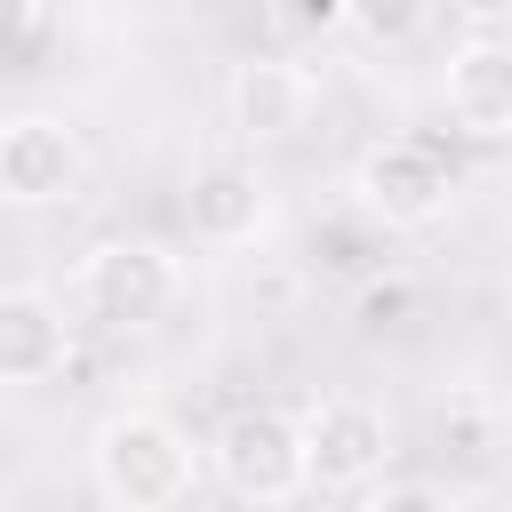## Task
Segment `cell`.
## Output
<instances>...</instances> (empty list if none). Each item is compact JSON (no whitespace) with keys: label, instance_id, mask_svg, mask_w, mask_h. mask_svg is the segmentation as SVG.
Here are the masks:
<instances>
[{"label":"cell","instance_id":"obj_1","mask_svg":"<svg viewBox=\"0 0 512 512\" xmlns=\"http://www.w3.org/2000/svg\"><path fill=\"white\" fill-rule=\"evenodd\" d=\"M88 480L112 512H176L200 480V448L168 408H112L88 432Z\"/></svg>","mask_w":512,"mask_h":512},{"label":"cell","instance_id":"obj_2","mask_svg":"<svg viewBox=\"0 0 512 512\" xmlns=\"http://www.w3.org/2000/svg\"><path fill=\"white\" fill-rule=\"evenodd\" d=\"M208 472H216L240 504H256V512L296 504V496L312 488V440H304V416L280 408V400H248V408H232V416L216 424V440H208Z\"/></svg>","mask_w":512,"mask_h":512},{"label":"cell","instance_id":"obj_3","mask_svg":"<svg viewBox=\"0 0 512 512\" xmlns=\"http://www.w3.org/2000/svg\"><path fill=\"white\" fill-rule=\"evenodd\" d=\"M72 296H80V312H88L96 328L136 336V328H160V320L176 312L184 264H176L160 240H96V248L80 256V272H72Z\"/></svg>","mask_w":512,"mask_h":512},{"label":"cell","instance_id":"obj_4","mask_svg":"<svg viewBox=\"0 0 512 512\" xmlns=\"http://www.w3.org/2000/svg\"><path fill=\"white\" fill-rule=\"evenodd\" d=\"M352 200L360 216H376L384 232H424L448 216L456 200V168L432 136H384L352 160Z\"/></svg>","mask_w":512,"mask_h":512},{"label":"cell","instance_id":"obj_5","mask_svg":"<svg viewBox=\"0 0 512 512\" xmlns=\"http://www.w3.org/2000/svg\"><path fill=\"white\" fill-rule=\"evenodd\" d=\"M304 440H312V488L320 496H360L384 480L392 464V416L360 392H328L304 408Z\"/></svg>","mask_w":512,"mask_h":512},{"label":"cell","instance_id":"obj_6","mask_svg":"<svg viewBox=\"0 0 512 512\" xmlns=\"http://www.w3.org/2000/svg\"><path fill=\"white\" fill-rule=\"evenodd\" d=\"M88 176V144L64 112H8L0 120V208H56Z\"/></svg>","mask_w":512,"mask_h":512},{"label":"cell","instance_id":"obj_7","mask_svg":"<svg viewBox=\"0 0 512 512\" xmlns=\"http://www.w3.org/2000/svg\"><path fill=\"white\" fill-rule=\"evenodd\" d=\"M320 112V80L296 56H248L224 80V120L240 144H296Z\"/></svg>","mask_w":512,"mask_h":512},{"label":"cell","instance_id":"obj_8","mask_svg":"<svg viewBox=\"0 0 512 512\" xmlns=\"http://www.w3.org/2000/svg\"><path fill=\"white\" fill-rule=\"evenodd\" d=\"M272 224V184L248 168V160H200L184 176V232L216 256H240L256 248Z\"/></svg>","mask_w":512,"mask_h":512},{"label":"cell","instance_id":"obj_9","mask_svg":"<svg viewBox=\"0 0 512 512\" xmlns=\"http://www.w3.org/2000/svg\"><path fill=\"white\" fill-rule=\"evenodd\" d=\"M440 104L464 136L504 144L512 136V40L504 32H472L464 48H448L440 64Z\"/></svg>","mask_w":512,"mask_h":512},{"label":"cell","instance_id":"obj_10","mask_svg":"<svg viewBox=\"0 0 512 512\" xmlns=\"http://www.w3.org/2000/svg\"><path fill=\"white\" fill-rule=\"evenodd\" d=\"M64 360H72V320H64V304H56L40 280H8V288H0V384H8V392L48 384Z\"/></svg>","mask_w":512,"mask_h":512},{"label":"cell","instance_id":"obj_11","mask_svg":"<svg viewBox=\"0 0 512 512\" xmlns=\"http://www.w3.org/2000/svg\"><path fill=\"white\" fill-rule=\"evenodd\" d=\"M264 16L288 48H320V40L352 32V0H264Z\"/></svg>","mask_w":512,"mask_h":512},{"label":"cell","instance_id":"obj_12","mask_svg":"<svg viewBox=\"0 0 512 512\" xmlns=\"http://www.w3.org/2000/svg\"><path fill=\"white\" fill-rule=\"evenodd\" d=\"M432 24V0H352V32L368 48H408Z\"/></svg>","mask_w":512,"mask_h":512},{"label":"cell","instance_id":"obj_13","mask_svg":"<svg viewBox=\"0 0 512 512\" xmlns=\"http://www.w3.org/2000/svg\"><path fill=\"white\" fill-rule=\"evenodd\" d=\"M416 312V288L400 280V272H384V280H360V296H352V320L376 336V328H400Z\"/></svg>","mask_w":512,"mask_h":512},{"label":"cell","instance_id":"obj_14","mask_svg":"<svg viewBox=\"0 0 512 512\" xmlns=\"http://www.w3.org/2000/svg\"><path fill=\"white\" fill-rule=\"evenodd\" d=\"M352 512H456V496L432 480H376V488H360Z\"/></svg>","mask_w":512,"mask_h":512},{"label":"cell","instance_id":"obj_15","mask_svg":"<svg viewBox=\"0 0 512 512\" xmlns=\"http://www.w3.org/2000/svg\"><path fill=\"white\" fill-rule=\"evenodd\" d=\"M32 32H40V0H0V64H8V56H24V48H32Z\"/></svg>","mask_w":512,"mask_h":512}]
</instances>
